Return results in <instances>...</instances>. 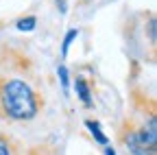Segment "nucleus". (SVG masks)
<instances>
[{"label":"nucleus","mask_w":157,"mask_h":155,"mask_svg":"<svg viewBox=\"0 0 157 155\" xmlns=\"http://www.w3.org/2000/svg\"><path fill=\"white\" fill-rule=\"evenodd\" d=\"M44 109V96L24 79L0 74V120L29 122Z\"/></svg>","instance_id":"1"},{"label":"nucleus","mask_w":157,"mask_h":155,"mask_svg":"<svg viewBox=\"0 0 157 155\" xmlns=\"http://www.w3.org/2000/svg\"><path fill=\"white\" fill-rule=\"evenodd\" d=\"M120 142L131 155H155L157 149V120L155 114H148V122L135 127L131 120H124L120 131Z\"/></svg>","instance_id":"2"},{"label":"nucleus","mask_w":157,"mask_h":155,"mask_svg":"<svg viewBox=\"0 0 157 155\" xmlns=\"http://www.w3.org/2000/svg\"><path fill=\"white\" fill-rule=\"evenodd\" d=\"M22 144H20L13 135L0 131V155H22Z\"/></svg>","instance_id":"3"},{"label":"nucleus","mask_w":157,"mask_h":155,"mask_svg":"<svg viewBox=\"0 0 157 155\" xmlns=\"http://www.w3.org/2000/svg\"><path fill=\"white\" fill-rule=\"evenodd\" d=\"M74 90H76V96L81 99V103L85 107H92L94 105V99H92V92H90V85L83 76H76L74 79Z\"/></svg>","instance_id":"4"},{"label":"nucleus","mask_w":157,"mask_h":155,"mask_svg":"<svg viewBox=\"0 0 157 155\" xmlns=\"http://www.w3.org/2000/svg\"><path fill=\"white\" fill-rule=\"evenodd\" d=\"M85 127H87V131L94 135V140H96L98 144H103V146H107V144H109V138L103 133L101 122H96V120H85Z\"/></svg>","instance_id":"5"},{"label":"nucleus","mask_w":157,"mask_h":155,"mask_svg":"<svg viewBox=\"0 0 157 155\" xmlns=\"http://www.w3.org/2000/svg\"><path fill=\"white\" fill-rule=\"evenodd\" d=\"M22 155H55V146H48V144H37L29 151H24Z\"/></svg>","instance_id":"6"},{"label":"nucleus","mask_w":157,"mask_h":155,"mask_svg":"<svg viewBox=\"0 0 157 155\" xmlns=\"http://www.w3.org/2000/svg\"><path fill=\"white\" fill-rule=\"evenodd\" d=\"M74 37H78V31H76V29H70V31L66 33V40H63V46H61V55H63V57L68 55V48H70V44L74 42Z\"/></svg>","instance_id":"7"},{"label":"nucleus","mask_w":157,"mask_h":155,"mask_svg":"<svg viewBox=\"0 0 157 155\" xmlns=\"http://www.w3.org/2000/svg\"><path fill=\"white\" fill-rule=\"evenodd\" d=\"M35 22H37V20H35V15L22 17V20L17 22V29H20V31H33V29H35Z\"/></svg>","instance_id":"8"},{"label":"nucleus","mask_w":157,"mask_h":155,"mask_svg":"<svg viewBox=\"0 0 157 155\" xmlns=\"http://www.w3.org/2000/svg\"><path fill=\"white\" fill-rule=\"evenodd\" d=\"M59 79H61V85H63V92H68V70L66 66H59Z\"/></svg>","instance_id":"9"},{"label":"nucleus","mask_w":157,"mask_h":155,"mask_svg":"<svg viewBox=\"0 0 157 155\" xmlns=\"http://www.w3.org/2000/svg\"><path fill=\"white\" fill-rule=\"evenodd\" d=\"M105 155H116V151H113V149L107 144V146H105Z\"/></svg>","instance_id":"10"}]
</instances>
